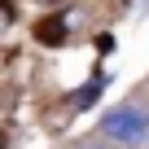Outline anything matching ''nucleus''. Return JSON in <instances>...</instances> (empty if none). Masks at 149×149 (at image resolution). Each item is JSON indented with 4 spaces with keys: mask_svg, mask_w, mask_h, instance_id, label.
<instances>
[{
    "mask_svg": "<svg viewBox=\"0 0 149 149\" xmlns=\"http://www.w3.org/2000/svg\"><path fill=\"white\" fill-rule=\"evenodd\" d=\"M79 149H105V145H92V140H84V145H79Z\"/></svg>",
    "mask_w": 149,
    "mask_h": 149,
    "instance_id": "f03ea898",
    "label": "nucleus"
},
{
    "mask_svg": "<svg viewBox=\"0 0 149 149\" xmlns=\"http://www.w3.org/2000/svg\"><path fill=\"white\" fill-rule=\"evenodd\" d=\"M101 136L114 140V145H140L149 136V114L140 105H118L101 118Z\"/></svg>",
    "mask_w": 149,
    "mask_h": 149,
    "instance_id": "f257e3e1",
    "label": "nucleus"
}]
</instances>
